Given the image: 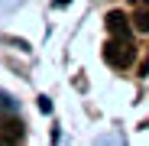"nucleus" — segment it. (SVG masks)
Instances as JSON below:
<instances>
[{
	"label": "nucleus",
	"mask_w": 149,
	"mask_h": 146,
	"mask_svg": "<svg viewBox=\"0 0 149 146\" xmlns=\"http://www.w3.org/2000/svg\"><path fill=\"white\" fill-rule=\"evenodd\" d=\"M104 59H107V65H113V68H127V65H133V59H136V49H133V42L130 39H110L107 45H104Z\"/></svg>",
	"instance_id": "obj_1"
},
{
	"label": "nucleus",
	"mask_w": 149,
	"mask_h": 146,
	"mask_svg": "<svg viewBox=\"0 0 149 146\" xmlns=\"http://www.w3.org/2000/svg\"><path fill=\"white\" fill-rule=\"evenodd\" d=\"M107 33L117 36V39H130V33H133V20H130L127 13H120V10L107 13Z\"/></svg>",
	"instance_id": "obj_2"
},
{
	"label": "nucleus",
	"mask_w": 149,
	"mask_h": 146,
	"mask_svg": "<svg viewBox=\"0 0 149 146\" xmlns=\"http://www.w3.org/2000/svg\"><path fill=\"white\" fill-rule=\"evenodd\" d=\"M0 136H3V140H10V143H19L23 140V124H19V120H0Z\"/></svg>",
	"instance_id": "obj_3"
},
{
	"label": "nucleus",
	"mask_w": 149,
	"mask_h": 146,
	"mask_svg": "<svg viewBox=\"0 0 149 146\" xmlns=\"http://www.w3.org/2000/svg\"><path fill=\"white\" fill-rule=\"evenodd\" d=\"M133 26H136L139 33H149V10H136V16H133Z\"/></svg>",
	"instance_id": "obj_4"
},
{
	"label": "nucleus",
	"mask_w": 149,
	"mask_h": 146,
	"mask_svg": "<svg viewBox=\"0 0 149 146\" xmlns=\"http://www.w3.org/2000/svg\"><path fill=\"white\" fill-rule=\"evenodd\" d=\"M52 3H55V7H68V3H71V0H52Z\"/></svg>",
	"instance_id": "obj_5"
},
{
	"label": "nucleus",
	"mask_w": 149,
	"mask_h": 146,
	"mask_svg": "<svg viewBox=\"0 0 149 146\" xmlns=\"http://www.w3.org/2000/svg\"><path fill=\"white\" fill-rule=\"evenodd\" d=\"M0 146H16V143H10V140H3V136H0Z\"/></svg>",
	"instance_id": "obj_6"
},
{
	"label": "nucleus",
	"mask_w": 149,
	"mask_h": 146,
	"mask_svg": "<svg viewBox=\"0 0 149 146\" xmlns=\"http://www.w3.org/2000/svg\"><path fill=\"white\" fill-rule=\"evenodd\" d=\"M130 3H139V7H143V3H149V0H130Z\"/></svg>",
	"instance_id": "obj_7"
}]
</instances>
